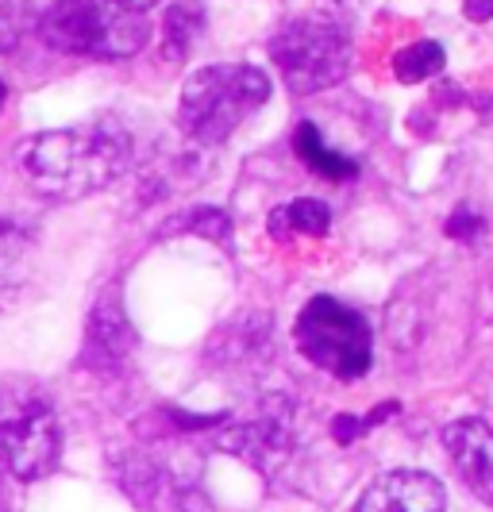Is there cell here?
<instances>
[{
    "instance_id": "17",
    "label": "cell",
    "mask_w": 493,
    "mask_h": 512,
    "mask_svg": "<svg viewBox=\"0 0 493 512\" xmlns=\"http://www.w3.org/2000/svg\"><path fill=\"white\" fill-rule=\"evenodd\" d=\"M463 12L474 24H486V20H493V0H463Z\"/></svg>"
},
{
    "instance_id": "1",
    "label": "cell",
    "mask_w": 493,
    "mask_h": 512,
    "mask_svg": "<svg viewBox=\"0 0 493 512\" xmlns=\"http://www.w3.org/2000/svg\"><path fill=\"white\" fill-rule=\"evenodd\" d=\"M135 158V139L124 120L97 116L74 128L43 131L20 147L24 178L58 201H81L124 178Z\"/></svg>"
},
{
    "instance_id": "9",
    "label": "cell",
    "mask_w": 493,
    "mask_h": 512,
    "mask_svg": "<svg viewBox=\"0 0 493 512\" xmlns=\"http://www.w3.org/2000/svg\"><path fill=\"white\" fill-rule=\"evenodd\" d=\"M289 443H293L289 405L286 401H266L262 412H255V420L239 424L224 447L243 455L247 462L262 466V470H270V466H278L289 455Z\"/></svg>"
},
{
    "instance_id": "7",
    "label": "cell",
    "mask_w": 493,
    "mask_h": 512,
    "mask_svg": "<svg viewBox=\"0 0 493 512\" xmlns=\"http://www.w3.org/2000/svg\"><path fill=\"white\" fill-rule=\"evenodd\" d=\"M447 489L424 470H386L363 489L355 512H443Z\"/></svg>"
},
{
    "instance_id": "12",
    "label": "cell",
    "mask_w": 493,
    "mask_h": 512,
    "mask_svg": "<svg viewBox=\"0 0 493 512\" xmlns=\"http://www.w3.org/2000/svg\"><path fill=\"white\" fill-rule=\"evenodd\" d=\"M201 31H205V16H201L197 8L174 4L170 16H166V43H162V54H166L170 62H185Z\"/></svg>"
},
{
    "instance_id": "10",
    "label": "cell",
    "mask_w": 493,
    "mask_h": 512,
    "mask_svg": "<svg viewBox=\"0 0 493 512\" xmlns=\"http://www.w3.org/2000/svg\"><path fill=\"white\" fill-rule=\"evenodd\" d=\"M293 147H297V154L305 158V166H309L312 174H320V178L328 181H347L359 174V162L355 158H347V154H336L324 139H320V131L312 128L309 120L297 128V135H293Z\"/></svg>"
},
{
    "instance_id": "5",
    "label": "cell",
    "mask_w": 493,
    "mask_h": 512,
    "mask_svg": "<svg viewBox=\"0 0 493 512\" xmlns=\"http://www.w3.org/2000/svg\"><path fill=\"white\" fill-rule=\"evenodd\" d=\"M293 339L312 366L343 382L363 378L374 359V339L363 312L347 308L336 297H312L293 324Z\"/></svg>"
},
{
    "instance_id": "18",
    "label": "cell",
    "mask_w": 493,
    "mask_h": 512,
    "mask_svg": "<svg viewBox=\"0 0 493 512\" xmlns=\"http://www.w3.org/2000/svg\"><path fill=\"white\" fill-rule=\"evenodd\" d=\"M104 4H112L116 12H131V16H143V12H151L158 0H104Z\"/></svg>"
},
{
    "instance_id": "15",
    "label": "cell",
    "mask_w": 493,
    "mask_h": 512,
    "mask_svg": "<svg viewBox=\"0 0 493 512\" xmlns=\"http://www.w3.org/2000/svg\"><path fill=\"white\" fill-rule=\"evenodd\" d=\"M31 270V239L12 224H0V289L20 285Z\"/></svg>"
},
{
    "instance_id": "19",
    "label": "cell",
    "mask_w": 493,
    "mask_h": 512,
    "mask_svg": "<svg viewBox=\"0 0 493 512\" xmlns=\"http://www.w3.org/2000/svg\"><path fill=\"white\" fill-rule=\"evenodd\" d=\"M4 101H8V89H4V81H0V108H4Z\"/></svg>"
},
{
    "instance_id": "8",
    "label": "cell",
    "mask_w": 493,
    "mask_h": 512,
    "mask_svg": "<svg viewBox=\"0 0 493 512\" xmlns=\"http://www.w3.org/2000/svg\"><path fill=\"white\" fill-rule=\"evenodd\" d=\"M443 451L451 455L455 462V470H459V478L467 482V489L478 497V501H486L493 505V432L482 424V420H451L447 428H443Z\"/></svg>"
},
{
    "instance_id": "14",
    "label": "cell",
    "mask_w": 493,
    "mask_h": 512,
    "mask_svg": "<svg viewBox=\"0 0 493 512\" xmlns=\"http://www.w3.org/2000/svg\"><path fill=\"white\" fill-rule=\"evenodd\" d=\"M282 224H289L286 231H297V235H328V224H332V212L324 201H293V205L278 208L274 216H270V231H278Z\"/></svg>"
},
{
    "instance_id": "3",
    "label": "cell",
    "mask_w": 493,
    "mask_h": 512,
    "mask_svg": "<svg viewBox=\"0 0 493 512\" xmlns=\"http://www.w3.org/2000/svg\"><path fill=\"white\" fill-rule=\"evenodd\" d=\"M270 62L286 77L289 93H324L351 74V39L332 20L297 16L270 35Z\"/></svg>"
},
{
    "instance_id": "16",
    "label": "cell",
    "mask_w": 493,
    "mask_h": 512,
    "mask_svg": "<svg viewBox=\"0 0 493 512\" xmlns=\"http://www.w3.org/2000/svg\"><path fill=\"white\" fill-rule=\"evenodd\" d=\"M193 224H197V231L212 235V239H228V228H232V220H228L224 212H216V208H201V212H193Z\"/></svg>"
},
{
    "instance_id": "6",
    "label": "cell",
    "mask_w": 493,
    "mask_h": 512,
    "mask_svg": "<svg viewBox=\"0 0 493 512\" xmlns=\"http://www.w3.org/2000/svg\"><path fill=\"white\" fill-rule=\"evenodd\" d=\"M0 455L20 482L43 478L58 459V424L51 405L31 389L0 397Z\"/></svg>"
},
{
    "instance_id": "2",
    "label": "cell",
    "mask_w": 493,
    "mask_h": 512,
    "mask_svg": "<svg viewBox=\"0 0 493 512\" xmlns=\"http://www.w3.org/2000/svg\"><path fill=\"white\" fill-rule=\"evenodd\" d=\"M266 101H270V77L259 66L216 62L185 81L178 124L193 143L216 147L243 128Z\"/></svg>"
},
{
    "instance_id": "4",
    "label": "cell",
    "mask_w": 493,
    "mask_h": 512,
    "mask_svg": "<svg viewBox=\"0 0 493 512\" xmlns=\"http://www.w3.org/2000/svg\"><path fill=\"white\" fill-rule=\"evenodd\" d=\"M43 43L81 58H128L151 39L147 16L116 12L104 0H66L39 24Z\"/></svg>"
},
{
    "instance_id": "13",
    "label": "cell",
    "mask_w": 493,
    "mask_h": 512,
    "mask_svg": "<svg viewBox=\"0 0 493 512\" xmlns=\"http://www.w3.org/2000/svg\"><path fill=\"white\" fill-rule=\"evenodd\" d=\"M443 66H447V54H443V47L436 39H420V43L405 47V51L393 58V74H397V81H405V85L440 74Z\"/></svg>"
},
{
    "instance_id": "11",
    "label": "cell",
    "mask_w": 493,
    "mask_h": 512,
    "mask_svg": "<svg viewBox=\"0 0 493 512\" xmlns=\"http://www.w3.org/2000/svg\"><path fill=\"white\" fill-rule=\"evenodd\" d=\"M66 0H0V51H12L27 31H39V24Z\"/></svg>"
}]
</instances>
